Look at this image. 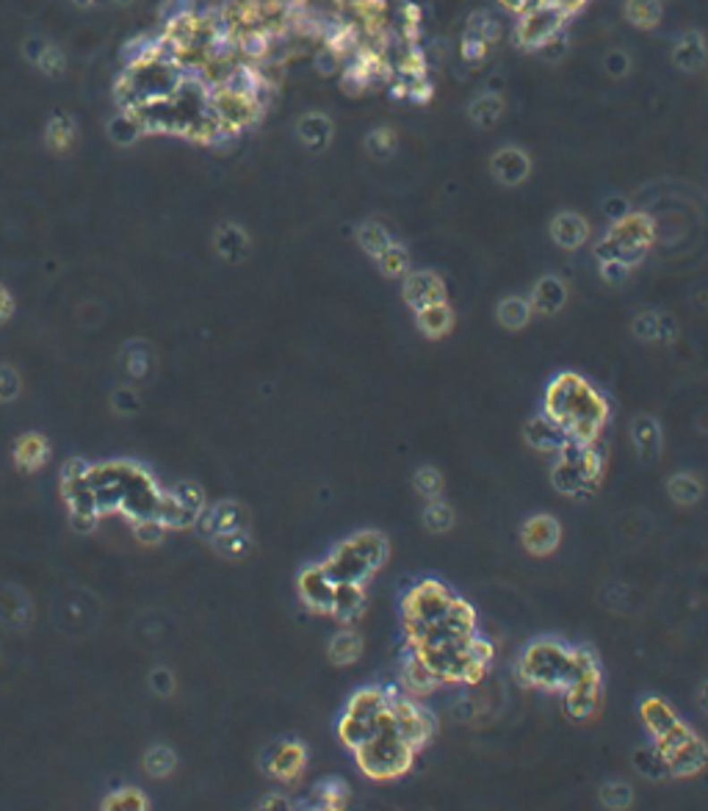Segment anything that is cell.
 Wrapping results in <instances>:
<instances>
[{"mask_svg":"<svg viewBox=\"0 0 708 811\" xmlns=\"http://www.w3.org/2000/svg\"><path fill=\"white\" fill-rule=\"evenodd\" d=\"M390 559V543L382 532H357L337 543L324 562V570L335 585H368Z\"/></svg>","mask_w":708,"mask_h":811,"instance_id":"cell-2","label":"cell"},{"mask_svg":"<svg viewBox=\"0 0 708 811\" xmlns=\"http://www.w3.org/2000/svg\"><path fill=\"white\" fill-rule=\"evenodd\" d=\"M413 485H415V491L426 501L440 499V493H443V474L438 468H432V465H421L415 471V476H413Z\"/></svg>","mask_w":708,"mask_h":811,"instance_id":"cell-35","label":"cell"},{"mask_svg":"<svg viewBox=\"0 0 708 811\" xmlns=\"http://www.w3.org/2000/svg\"><path fill=\"white\" fill-rule=\"evenodd\" d=\"M532 303L529 299H523V296H507L504 303L499 305V324L504 327V329H523L529 324V319H532Z\"/></svg>","mask_w":708,"mask_h":811,"instance_id":"cell-30","label":"cell"},{"mask_svg":"<svg viewBox=\"0 0 708 811\" xmlns=\"http://www.w3.org/2000/svg\"><path fill=\"white\" fill-rule=\"evenodd\" d=\"M456 598L459 595L440 579H421L418 585H413L402 598V618H405L407 637L418 635L421 628L432 626L443 615H448V610L456 604Z\"/></svg>","mask_w":708,"mask_h":811,"instance_id":"cell-7","label":"cell"},{"mask_svg":"<svg viewBox=\"0 0 708 811\" xmlns=\"http://www.w3.org/2000/svg\"><path fill=\"white\" fill-rule=\"evenodd\" d=\"M405 303L413 311H421L435 303H446V286L435 272H413L405 280Z\"/></svg>","mask_w":708,"mask_h":811,"instance_id":"cell-18","label":"cell"},{"mask_svg":"<svg viewBox=\"0 0 708 811\" xmlns=\"http://www.w3.org/2000/svg\"><path fill=\"white\" fill-rule=\"evenodd\" d=\"M520 543L534 557H548L562 543V526L553 516H532L520 529Z\"/></svg>","mask_w":708,"mask_h":811,"instance_id":"cell-15","label":"cell"},{"mask_svg":"<svg viewBox=\"0 0 708 811\" xmlns=\"http://www.w3.org/2000/svg\"><path fill=\"white\" fill-rule=\"evenodd\" d=\"M628 14H631L634 22L642 25V28L656 25V20H659V4H656V0H631V4H628Z\"/></svg>","mask_w":708,"mask_h":811,"instance_id":"cell-39","label":"cell"},{"mask_svg":"<svg viewBox=\"0 0 708 811\" xmlns=\"http://www.w3.org/2000/svg\"><path fill=\"white\" fill-rule=\"evenodd\" d=\"M639 717H642V726L648 729V734L653 737V742L661 750L672 747L675 742H681L692 731L678 717V712H675L664 698H656V696L644 698L639 704Z\"/></svg>","mask_w":708,"mask_h":811,"instance_id":"cell-12","label":"cell"},{"mask_svg":"<svg viewBox=\"0 0 708 811\" xmlns=\"http://www.w3.org/2000/svg\"><path fill=\"white\" fill-rule=\"evenodd\" d=\"M368 607V595H365V585H335V595H332V607L329 615L337 623H357L365 615Z\"/></svg>","mask_w":708,"mask_h":811,"instance_id":"cell-19","label":"cell"},{"mask_svg":"<svg viewBox=\"0 0 708 811\" xmlns=\"http://www.w3.org/2000/svg\"><path fill=\"white\" fill-rule=\"evenodd\" d=\"M357 242H360V247L371 255V258H380L390 244H393V238H390V233L382 227V225H377V222H368V225H363L360 230H357Z\"/></svg>","mask_w":708,"mask_h":811,"instance_id":"cell-32","label":"cell"},{"mask_svg":"<svg viewBox=\"0 0 708 811\" xmlns=\"http://www.w3.org/2000/svg\"><path fill=\"white\" fill-rule=\"evenodd\" d=\"M659 321H661L659 313H653V311H642V313L634 319L631 329H634V336H636L639 341H659Z\"/></svg>","mask_w":708,"mask_h":811,"instance_id":"cell-38","label":"cell"},{"mask_svg":"<svg viewBox=\"0 0 708 811\" xmlns=\"http://www.w3.org/2000/svg\"><path fill=\"white\" fill-rule=\"evenodd\" d=\"M542 410L576 443H598L603 427L609 424L606 397L587 377L576 371H562L548 382Z\"/></svg>","mask_w":708,"mask_h":811,"instance_id":"cell-1","label":"cell"},{"mask_svg":"<svg viewBox=\"0 0 708 811\" xmlns=\"http://www.w3.org/2000/svg\"><path fill=\"white\" fill-rule=\"evenodd\" d=\"M423 526L435 534H446L451 526H454V509L443 501V499H432L426 501V509H423Z\"/></svg>","mask_w":708,"mask_h":811,"instance_id":"cell-33","label":"cell"},{"mask_svg":"<svg viewBox=\"0 0 708 811\" xmlns=\"http://www.w3.org/2000/svg\"><path fill=\"white\" fill-rule=\"evenodd\" d=\"M299 595L313 612L329 615L332 595H335V582L324 570V565H307L299 574Z\"/></svg>","mask_w":708,"mask_h":811,"instance_id":"cell-17","label":"cell"},{"mask_svg":"<svg viewBox=\"0 0 708 811\" xmlns=\"http://www.w3.org/2000/svg\"><path fill=\"white\" fill-rule=\"evenodd\" d=\"M667 493L675 504L692 507L703 499V482L692 474H675L667 479Z\"/></svg>","mask_w":708,"mask_h":811,"instance_id":"cell-29","label":"cell"},{"mask_svg":"<svg viewBox=\"0 0 708 811\" xmlns=\"http://www.w3.org/2000/svg\"><path fill=\"white\" fill-rule=\"evenodd\" d=\"M304 762H307V754H304V747L299 742H280L271 750L266 767L274 778L294 781L304 770Z\"/></svg>","mask_w":708,"mask_h":811,"instance_id":"cell-22","label":"cell"},{"mask_svg":"<svg viewBox=\"0 0 708 811\" xmlns=\"http://www.w3.org/2000/svg\"><path fill=\"white\" fill-rule=\"evenodd\" d=\"M388 709H390V720L393 726L402 731V737L415 747L421 750L429 739L435 737L438 731V720L435 714L418 706L413 701V696H407L405 689H390V698H388Z\"/></svg>","mask_w":708,"mask_h":811,"instance_id":"cell-11","label":"cell"},{"mask_svg":"<svg viewBox=\"0 0 708 811\" xmlns=\"http://www.w3.org/2000/svg\"><path fill=\"white\" fill-rule=\"evenodd\" d=\"M573 676H576V648L562 640L553 637L532 640L517 659V679L526 687L545 689V693H565Z\"/></svg>","mask_w":708,"mask_h":811,"instance_id":"cell-4","label":"cell"},{"mask_svg":"<svg viewBox=\"0 0 708 811\" xmlns=\"http://www.w3.org/2000/svg\"><path fill=\"white\" fill-rule=\"evenodd\" d=\"M603 479V455L595 443H570L557 455L550 468V485L557 493L584 501L598 493Z\"/></svg>","mask_w":708,"mask_h":811,"instance_id":"cell-6","label":"cell"},{"mask_svg":"<svg viewBox=\"0 0 708 811\" xmlns=\"http://www.w3.org/2000/svg\"><path fill=\"white\" fill-rule=\"evenodd\" d=\"M590 227L578 214H559L550 225V238L565 250H578L584 242H587Z\"/></svg>","mask_w":708,"mask_h":811,"instance_id":"cell-25","label":"cell"},{"mask_svg":"<svg viewBox=\"0 0 708 811\" xmlns=\"http://www.w3.org/2000/svg\"><path fill=\"white\" fill-rule=\"evenodd\" d=\"M479 635V620H476V610L468 604L465 598H456V604L448 610V615H443L438 623L421 628L418 635L407 637L410 648H432V645H443V643H459V640H471Z\"/></svg>","mask_w":708,"mask_h":811,"instance_id":"cell-10","label":"cell"},{"mask_svg":"<svg viewBox=\"0 0 708 811\" xmlns=\"http://www.w3.org/2000/svg\"><path fill=\"white\" fill-rule=\"evenodd\" d=\"M634 767H636L639 775L651 778V781H664V778H670L667 756H664V750H661L656 742L636 747V754H634Z\"/></svg>","mask_w":708,"mask_h":811,"instance_id":"cell-28","label":"cell"},{"mask_svg":"<svg viewBox=\"0 0 708 811\" xmlns=\"http://www.w3.org/2000/svg\"><path fill=\"white\" fill-rule=\"evenodd\" d=\"M598 798L606 808L623 811L634 803V790H631V784H626V781H609V784L601 787Z\"/></svg>","mask_w":708,"mask_h":811,"instance_id":"cell-34","label":"cell"},{"mask_svg":"<svg viewBox=\"0 0 708 811\" xmlns=\"http://www.w3.org/2000/svg\"><path fill=\"white\" fill-rule=\"evenodd\" d=\"M675 338H678V324H675V319H670V316H661V321H659V341L672 344Z\"/></svg>","mask_w":708,"mask_h":811,"instance_id":"cell-41","label":"cell"},{"mask_svg":"<svg viewBox=\"0 0 708 811\" xmlns=\"http://www.w3.org/2000/svg\"><path fill=\"white\" fill-rule=\"evenodd\" d=\"M377 263L382 269V275H388V277H405L410 272V258L396 242L377 258Z\"/></svg>","mask_w":708,"mask_h":811,"instance_id":"cell-36","label":"cell"},{"mask_svg":"<svg viewBox=\"0 0 708 811\" xmlns=\"http://www.w3.org/2000/svg\"><path fill=\"white\" fill-rule=\"evenodd\" d=\"M451 714H454L456 720H471V717L476 714V704L468 701V698H459L456 704H451Z\"/></svg>","mask_w":708,"mask_h":811,"instance_id":"cell-42","label":"cell"},{"mask_svg":"<svg viewBox=\"0 0 708 811\" xmlns=\"http://www.w3.org/2000/svg\"><path fill=\"white\" fill-rule=\"evenodd\" d=\"M352 754H354L357 767L371 781H393V778H402L410 773L418 750L393 726L390 709H388V717L382 720V726L357 750H352Z\"/></svg>","mask_w":708,"mask_h":811,"instance_id":"cell-5","label":"cell"},{"mask_svg":"<svg viewBox=\"0 0 708 811\" xmlns=\"http://www.w3.org/2000/svg\"><path fill=\"white\" fill-rule=\"evenodd\" d=\"M697 701H700V706H703V712L708 714V681L700 687V696H697Z\"/></svg>","mask_w":708,"mask_h":811,"instance_id":"cell-43","label":"cell"},{"mask_svg":"<svg viewBox=\"0 0 708 811\" xmlns=\"http://www.w3.org/2000/svg\"><path fill=\"white\" fill-rule=\"evenodd\" d=\"M423 665L438 676L440 684H479L484 679V673L490 670L492 662V645L487 640H482L479 635L471 640H459V643H443V645H432V648H413Z\"/></svg>","mask_w":708,"mask_h":811,"instance_id":"cell-3","label":"cell"},{"mask_svg":"<svg viewBox=\"0 0 708 811\" xmlns=\"http://www.w3.org/2000/svg\"><path fill=\"white\" fill-rule=\"evenodd\" d=\"M601 709V662L590 648H576V676L565 689V712L573 720H590Z\"/></svg>","mask_w":708,"mask_h":811,"instance_id":"cell-8","label":"cell"},{"mask_svg":"<svg viewBox=\"0 0 708 811\" xmlns=\"http://www.w3.org/2000/svg\"><path fill=\"white\" fill-rule=\"evenodd\" d=\"M653 242V227L644 217H623L614 222L611 233L598 244V260H623L634 269Z\"/></svg>","mask_w":708,"mask_h":811,"instance_id":"cell-9","label":"cell"},{"mask_svg":"<svg viewBox=\"0 0 708 811\" xmlns=\"http://www.w3.org/2000/svg\"><path fill=\"white\" fill-rule=\"evenodd\" d=\"M363 656V637L354 632V628H344L337 632L329 643V662L337 668H349L354 665L357 659Z\"/></svg>","mask_w":708,"mask_h":811,"instance_id":"cell-27","label":"cell"},{"mask_svg":"<svg viewBox=\"0 0 708 811\" xmlns=\"http://www.w3.org/2000/svg\"><path fill=\"white\" fill-rule=\"evenodd\" d=\"M565 299H567L565 283H562L559 277L548 275V277L537 280V286H534V291H532V311L545 313V316H553V313H559V311H562Z\"/></svg>","mask_w":708,"mask_h":811,"instance_id":"cell-23","label":"cell"},{"mask_svg":"<svg viewBox=\"0 0 708 811\" xmlns=\"http://www.w3.org/2000/svg\"><path fill=\"white\" fill-rule=\"evenodd\" d=\"M664 756H667V764H670V775L689 778V775H697L700 770H705L708 745L695 731H689L681 742H675L672 747H667Z\"/></svg>","mask_w":708,"mask_h":811,"instance_id":"cell-14","label":"cell"},{"mask_svg":"<svg viewBox=\"0 0 708 811\" xmlns=\"http://www.w3.org/2000/svg\"><path fill=\"white\" fill-rule=\"evenodd\" d=\"M45 455H47V446H45V440L37 438V435L22 438L20 446H17V460H20L25 468H37V465L42 463Z\"/></svg>","mask_w":708,"mask_h":811,"instance_id":"cell-37","label":"cell"},{"mask_svg":"<svg viewBox=\"0 0 708 811\" xmlns=\"http://www.w3.org/2000/svg\"><path fill=\"white\" fill-rule=\"evenodd\" d=\"M415 324L426 338L438 341V338L448 336V329L454 327V311L446 303L426 305V308L415 311Z\"/></svg>","mask_w":708,"mask_h":811,"instance_id":"cell-24","label":"cell"},{"mask_svg":"<svg viewBox=\"0 0 708 811\" xmlns=\"http://www.w3.org/2000/svg\"><path fill=\"white\" fill-rule=\"evenodd\" d=\"M562 20H565L562 12L534 4L532 9L523 12V20L517 22V39L523 42V47H542L559 31Z\"/></svg>","mask_w":708,"mask_h":811,"instance_id":"cell-13","label":"cell"},{"mask_svg":"<svg viewBox=\"0 0 708 811\" xmlns=\"http://www.w3.org/2000/svg\"><path fill=\"white\" fill-rule=\"evenodd\" d=\"M628 272H631V269L623 260H601V275L609 283H623Z\"/></svg>","mask_w":708,"mask_h":811,"instance_id":"cell-40","label":"cell"},{"mask_svg":"<svg viewBox=\"0 0 708 811\" xmlns=\"http://www.w3.org/2000/svg\"><path fill=\"white\" fill-rule=\"evenodd\" d=\"M349 803V787L341 778H327L316 787V808H344Z\"/></svg>","mask_w":708,"mask_h":811,"instance_id":"cell-31","label":"cell"},{"mask_svg":"<svg viewBox=\"0 0 708 811\" xmlns=\"http://www.w3.org/2000/svg\"><path fill=\"white\" fill-rule=\"evenodd\" d=\"M492 172H496V177L501 180V184L517 186L529 175V158L523 156L520 149L507 147V149H501V153H496V158H492Z\"/></svg>","mask_w":708,"mask_h":811,"instance_id":"cell-26","label":"cell"},{"mask_svg":"<svg viewBox=\"0 0 708 811\" xmlns=\"http://www.w3.org/2000/svg\"><path fill=\"white\" fill-rule=\"evenodd\" d=\"M523 438H526V443L534 448V452H542V455H559L562 448H567L573 443L570 435L553 422L545 410L529 418L526 427H523Z\"/></svg>","mask_w":708,"mask_h":811,"instance_id":"cell-16","label":"cell"},{"mask_svg":"<svg viewBox=\"0 0 708 811\" xmlns=\"http://www.w3.org/2000/svg\"><path fill=\"white\" fill-rule=\"evenodd\" d=\"M631 440L642 463H656L661 457V427L653 415H636L631 422Z\"/></svg>","mask_w":708,"mask_h":811,"instance_id":"cell-20","label":"cell"},{"mask_svg":"<svg viewBox=\"0 0 708 811\" xmlns=\"http://www.w3.org/2000/svg\"><path fill=\"white\" fill-rule=\"evenodd\" d=\"M438 687H443L438 681V676L423 665V659L407 645V656H405V665H402V689L407 696H429L435 693Z\"/></svg>","mask_w":708,"mask_h":811,"instance_id":"cell-21","label":"cell"}]
</instances>
